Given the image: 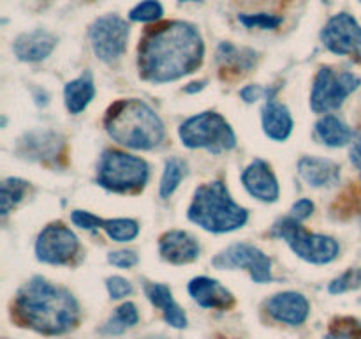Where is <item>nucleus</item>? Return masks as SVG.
I'll list each match as a JSON object with an SVG mask.
<instances>
[{"instance_id": "f257e3e1", "label": "nucleus", "mask_w": 361, "mask_h": 339, "mask_svg": "<svg viewBox=\"0 0 361 339\" xmlns=\"http://www.w3.org/2000/svg\"><path fill=\"white\" fill-rule=\"evenodd\" d=\"M204 44L187 21H168L143 37L137 55L140 74L152 83H168L194 73L201 66Z\"/></svg>"}, {"instance_id": "f03ea898", "label": "nucleus", "mask_w": 361, "mask_h": 339, "mask_svg": "<svg viewBox=\"0 0 361 339\" xmlns=\"http://www.w3.org/2000/svg\"><path fill=\"white\" fill-rule=\"evenodd\" d=\"M14 318L23 327L48 335L63 334L76 327L80 306L73 293L42 278H32L14 300Z\"/></svg>"}, {"instance_id": "7ed1b4c3", "label": "nucleus", "mask_w": 361, "mask_h": 339, "mask_svg": "<svg viewBox=\"0 0 361 339\" xmlns=\"http://www.w3.org/2000/svg\"><path fill=\"white\" fill-rule=\"evenodd\" d=\"M104 127L113 141L133 150H152L164 140V124L141 99H123L108 109Z\"/></svg>"}, {"instance_id": "20e7f679", "label": "nucleus", "mask_w": 361, "mask_h": 339, "mask_svg": "<svg viewBox=\"0 0 361 339\" xmlns=\"http://www.w3.org/2000/svg\"><path fill=\"white\" fill-rule=\"evenodd\" d=\"M189 219L212 233H226L242 228L249 212L240 207L222 182H210L197 187L189 207Z\"/></svg>"}, {"instance_id": "39448f33", "label": "nucleus", "mask_w": 361, "mask_h": 339, "mask_svg": "<svg viewBox=\"0 0 361 339\" xmlns=\"http://www.w3.org/2000/svg\"><path fill=\"white\" fill-rule=\"evenodd\" d=\"M274 235L286 240L296 256L314 265L330 263L341 251V246L334 237L309 233L295 218H284L275 222Z\"/></svg>"}, {"instance_id": "423d86ee", "label": "nucleus", "mask_w": 361, "mask_h": 339, "mask_svg": "<svg viewBox=\"0 0 361 339\" xmlns=\"http://www.w3.org/2000/svg\"><path fill=\"white\" fill-rule=\"evenodd\" d=\"M180 140L189 148H207L219 152L231 150L236 145V136L231 126L219 113L204 112L196 117H190L180 126Z\"/></svg>"}, {"instance_id": "0eeeda50", "label": "nucleus", "mask_w": 361, "mask_h": 339, "mask_svg": "<svg viewBox=\"0 0 361 339\" xmlns=\"http://www.w3.org/2000/svg\"><path fill=\"white\" fill-rule=\"evenodd\" d=\"M148 180V165L141 157L118 150H106L97 168V182L108 191L129 193Z\"/></svg>"}, {"instance_id": "6e6552de", "label": "nucleus", "mask_w": 361, "mask_h": 339, "mask_svg": "<svg viewBox=\"0 0 361 339\" xmlns=\"http://www.w3.org/2000/svg\"><path fill=\"white\" fill-rule=\"evenodd\" d=\"M361 85L356 74L348 71H335L331 67H321L316 74L310 95V106L316 113H328L338 109L345 99Z\"/></svg>"}, {"instance_id": "1a4fd4ad", "label": "nucleus", "mask_w": 361, "mask_h": 339, "mask_svg": "<svg viewBox=\"0 0 361 339\" xmlns=\"http://www.w3.org/2000/svg\"><path fill=\"white\" fill-rule=\"evenodd\" d=\"M92 49L95 56L106 64H111L123 55L129 39V25L116 14L97 18L88 30Z\"/></svg>"}, {"instance_id": "9d476101", "label": "nucleus", "mask_w": 361, "mask_h": 339, "mask_svg": "<svg viewBox=\"0 0 361 339\" xmlns=\"http://www.w3.org/2000/svg\"><path fill=\"white\" fill-rule=\"evenodd\" d=\"M212 263L217 268H247L250 278L259 285L271 281L270 256L252 244H233L228 249L221 251Z\"/></svg>"}, {"instance_id": "9b49d317", "label": "nucleus", "mask_w": 361, "mask_h": 339, "mask_svg": "<svg viewBox=\"0 0 361 339\" xmlns=\"http://www.w3.org/2000/svg\"><path fill=\"white\" fill-rule=\"evenodd\" d=\"M78 249H80L78 237L62 222H53L46 226L39 233L37 242H35L37 260L49 265L69 263L76 256Z\"/></svg>"}, {"instance_id": "f8f14e48", "label": "nucleus", "mask_w": 361, "mask_h": 339, "mask_svg": "<svg viewBox=\"0 0 361 339\" xmlns=\"http://www.w3.org/2000/svg\"><path fill=\"white\" fill-rule=\"evenodd\" d=\"M321 41L335 55L361 59V25L349 13H338L321 30Z\"/></svg>"}, {"instance_id": "ddd939ff", "label": "nucleus", "mask_w": 361, "mask_h": 339, "mask_svg": "<svg viewBox=\"0 0 361 339\" xmlns=\"http://www.w3.org/2000/svg\"><path fill=\"white\" fill-rule=\"evenodd\" d=\"M267 311L274 320L286 325H302L310 311L309 300L298 292H282L267 302Z\"/></svg>"}, {"instance_id": "4468645a", "label": "nucleus", "mask_w": 361, "mask_h": 339, "mask_svg": "<svg viewBox=\"0 0 361 339\" xmlns=\"http://www.w3.org/2000/svg\"><path fill=\"white\" fill-rule=\"evenodd\" d=\"M242 182L245 189L249 191L250 196L257 198L267 203H274L279 200V182L277 177L274 175L270 166L261 159L250 162L242 175Z\"/></svg>"}, {"instance_id": "2eb2a0df", "label": "nucleus", "mask_w": 361, "mask_h": 339, "mask_svg": "<svg viewBox=\"0 0 361 339\" xmlns=\"http://www.w3.org/2000/svg\"><path fill=\"white\" fill-rule=\"evenodd\" d=\"M56 46V37L49 32L37 28V30L25 32L18 35L13 42V52L21 62H41L48 59Z\"/></svg>"}, {"instance_id": "dca6fc26", "label": "nucleus", "mask_w": 361, "mask_h": 339, "mask_svg": "<svg viewBox=\"0 0 361 339\" xmlns=\"http://www.w3.org/2000/svg\"><path fill=\"white\" fill-rule=\"evenodd\" d=\"M189 293L201 307H207V309L226 311L235 304L233 293L217 279L207 278V275L194 278L189 282Z\"/></svg>"}, {"instance_id": "f3484780", "label": "nucleus", "mask_w": 361, "mask_h": 339, "mask_svg": "<svg viewBox=\"0 0 361 339\" xmlns=\"http://www.w3.org/2000/svg\"><path fill=\"white\" fill-rule=\"evenodd\" d=\"M159 251H161V256L169 263L183 265L190 263L200 256V244L190 233L173 230L161 237Z\"/></svg>"}, {"instance_id": "a211bd4d", "label": "nucleus", "mask_w": 361, "mask_h": 339, "mask_svg": "<svg viewBox=\"0 0 361 339\" xmlns=\"http://www.w3.org/2000/svg\"><path fill=\"white\" fill-rule=\"evenodd\" d=\"M298 173L309 186L328 187L335 186L341 179V166L331 159L307 155L298 162Z\"/></svg>"}, {"instance_id": "6ab92c4d", "label": "nucleus", "mask_w": 361, "mask_h": 339, "mask_svg": "<svg viewBox=\"0 0 361 339\" xmlns=\"http://www.w3.org/2000/svg\"><path fill=\"white\" fill-rule=\"evenodd\" d=\"M145 293H147L148 300H150L155 307H159V309L162 311L166 323H169L175 328L187 327L185 313H183L182 307L175 302L171 290H169L168 286L161 285V282H148V285H145Z\"/></svg>"}, {"instance_id": "aec40b11", "label": "nucleus", "mask_w": 361, "mask_h": 339, "mask_svg": "<svg viewBox=\"0 0 361 339\" xmlns=\"http://www.w3.org/2000/svg\"><path fill=\"white\" fill-rule=\"evenodd\" d=\"M263 129L268 138L275 141L288 140L293 131V119L288 106L275 99H268L263 106Z\"/></svg>"}, {"instance_id": "412c9836", "label": "nucleus", "mask_w": 361, "mask_h": 339, "mask_svg": "<svg viewBox=\"0 0 361 339\" xmlns=\"http://www.w3.org/2000/svg\"><path fill=\"white\" fill-rule=\"evenodd\" d=\"M95 95V85L94 78L88 71H85L81 76H78L76 80L69 81L63 88V97H66V106L69 109V113L78 115V113L83 112L90 101Z\"/></svg>"}, {"instance_id": "4be33fe9", "label": "nucleus", "mask_w": 361, "mask_h": 339, "mask_svg": "<svg viewBox=\"0 0 361 339\" xmlns=\"http://www.w3.org/2000/svg\"><path fill=\"white\" fill-rule=\"evenodd\" d=\"M60 138L55 133H42V131H32L21 140V154L30 159H49L55 157L60 152Z\"/></svg>"}, {"instance_id": "5701e85b", "label": "nucleus", "mask_w": 361, "mask_h": 339, "mask_svg": "<svg viewBox=\"0 0 361 339\" xmlns=\"http://www.w3.org/2000/svg\"><path fill=\"white\" fill-rule=\"evenodd\" d=\"M316 133L328 147H344L353 140V129L335 115H324L316 124Z\"/></svg>"}, {"instance_id": "b1692460", "label": "nucleus", "mask_w": 361, "mask_h": 339, "mask_svg": "<svg viewBox=\"0 0 361 339\" xmlns=\"http://www.w3.org/2000/svg\"><path fill=\"white\" fill-rule=\"evenodd\" d=\"M217 60L222 71L228 69L231 73H240V71H249L254 66L256 53L250 49L236 48L231 42H221L217 49Z\"/></svg>"}, {"instance_id": "393cba45", "label": "nucleus", "mask_w": 361, "mask_h": 339, "mask_svg": "<svg viewBox=\"0 0 361 339\" xmlns=\"http://www.w3.org/2000/svg\"><path fill=\"white\" fill-rule=\"evenodd\" d=\"M99 228L104 230L108 237L115 242H130L140 233V226L134 219H99Z\"/></svg>"}, {"instance_id": "a878e982", "label": "nucleus", "mask_w": 361, "mask_h": 339, "mask_svg": "<svg viewBox=\"0 0 361 339\" xmlns=\"http://www.w3.org/2000/svg\"><path fill=\"white\" fill-rule=\"evenodd\" d=\"M137 320H140L137 307L134 306L133 302H123L122 306L116 307L113 316L106 321L102 331H104L106 334L111 335L122 334V332H126L129 327H134V325L137 323Z\"/></svg>"}, {"instance_id": "bb28decb", "label": "nucleus", "mask_w": 361, "mask_h": 339, "mask_svg": "<svg viewBox=\"0 0 361 339\" xmlns=\"http://www.w3.org/2000/svg\"><path fill=\"white\" fill-rule=\"evenodd\" d=\"M187 175V162L180 157H171L166 161L164 173L161 179V198H169L176 191Z\"/></svg>"}, {"instance_id": "cd10ccee", "label": "nucleus", "mask_w": 361, "mask_h": 339, "mask_svg": "<svg viewBox=\"0 0 361 339\" xmlns=\"http://www.w3.org/2000/svg\"><path fill=\"white\" fill-rule=\"evenodd\" d=\"M28 184L21 179H7L2 184V194H0V201H2V215H7L14 205H18L23 198L25 191H27Z\"/></svg>"}, {"instance_id": "c85d7f7f", "label": "nucleus", "mask_w": 361, "mask_h": 339, "mask_svg": "<svg viewBox=\"0 0 361 339\" xmlns=\"http://www.w3.org/2000/svg\"><path fill=\"white\" fill-rule=\"evenodd\" d=\"M361 288V267L348 268L344 274L335 278L334 281L328 286V292L331 295H341L345 292H355V290Z\"/></svg>"}, {"instance_id": "c756f323", "label": "nucleus", "mask_w": 361, "mask_h": 339, "mask_svg": "<svg viewBox=\"0 0 361 339\" xmlns=\"http://www.w3.org/2000/svg\"><path fill=\"white\" fill-rule=\"evenodd\" d=\"M162 14H164V9H162V6L157 0H143V2H140L136 7L130 9L129 18L130 21L150 23V21L161 20Z\"/></svg>"}, {"instance_id": "7c9ffc66", "label": "nucleus", "mask_w": 361, "mask_h": 339, "mask_svg": "<svg viewBox=\"0 0 361 339\" xmlns=\"http://www.w3.org/2000/svg\"><path fill=\"white\" fill-rule=\"evenodd\" d=\"M323 339H361V323L355 318H342L331 325Z\"/></svg>"}, {"instance_id": "2f4dec72", "label": "nucleus", "mask_w": 361, "mask_h": 339, "mask_svg": "<svg viewBox=\"0 0 361 339\" xmlns=\"http://www.w3.org/2000/svg\"><path fill=\"white\" fill-rule=\"evenodd\" d=\"M240 23L245 25L247 28H264V30H271L277 28L282 23L281 16H274V14H238Z\"/></svg>"}, {"instance_id": "473e14b6", "label": "nucleus", "mask_w": 361, "mask_h": 339, "mask_svg": "<svg viewBox=\"0 0 361 339\" xmlns=\"http://www.w3.org/2000/svg\"><path fill=\"white\" fill-rule=\"evenodd\" d=\"M275 94H277V88H264L261 85H247L245 88H242L240 95L245 102H256L257 99H275Z\"/></svg>"}, {"instance_id": "72a5a7b5", "label": "nucleus", "mask_w": 361, "mask_h": 339, "mask_svg": "<svg viewBox=\"0 0 361 339\" xmlns=\"http://www.w3.org/2000/svg\"><path fill=\"white\" fill-rule=\"evenodd\" d=\"M106 286H108V292L109 295H111V299L115 300L123 299V297L133 293V285H130L127 279L120 278V275H113V278H109L108 281H106Z\"/></svg>"}, {"instance_id": "f704fd0d", "label": "nucleus", "mask_w": 361, "mask_h": 339, "mask_svg": "<svg viewBox=\"0 0 361 339\" xmlns=\"http://www.w3.org/2000/svg\"><path fill=\"white\" fill-rule=\"evenodd\" d=\"M137 254L134 253V251H111V253L108 254V261L111 265H115V267L118 268H130L134 267V265L137 263Z\"/></svg>"}, {"instance_id": "c9c22d12", "label": "nucleus", "mask_w": 361, "mask_h": 339, "mask_svg": "<svg viewBox=\"0 0 361 339\" xmlns=\"http://www.w3.org/2000/svg\"><path fill=\"white\" fill-rule=\"evenodd\" d=\"M71 219H73L74 225L80 226V228L94 230V228H99V219L101 218L87 210H74L73 215H71Z\"/></svg>"}, {"instance_id": "e433bc0d", "label": "nucleus", "mask_w": 361, "mask_h": 339, "mask_svg": "<svg viewBox=\"0 0 361 339\" xmlns=\"http://www.w3.org/2000/svg\"><path fill=\"white\" fill-rule=\"evenodd\" d=\"M314 212V203L309 198H302V200L296 201L291 208V218H295L296 221H305L312 215Z\"/></svg>"}, {"instance_id": "4c0bfd02", "label": "nucleus", "mask_w": 361, "mask_h": 339, "mask_svg": "<svg viewBox=\"0 0 361 339\" xmlns=\"http://www.w3.org/2000/svg\"><path fill=\"white\" fill-rule=\"evenodd\" d=\"M351 161H353V165H355L356 168L360 170V175H361V138H360L358 141H356L355 147H353Z\"/></svg>"}, {"instance_id": "58836bf2", "label": "nucleus", "mask_w": 361, "mask_h": 339, "mask_svg": "<svg viewBox=\"0 0 361 339\" xmlns=\"http://www.w3.org/2000/svg\"><path fill=\"white\" fill-rule=\"evenodd\" d=\"M204 83H207V81H197V83H192L194 87H187L185 92H189V94H192V92H200L201 88H204Z\"/></svg>"}, {"instance_id": "ea45409f", "label": "nucleus", "mask_w": 361, "mask_h": 339, "mask_svg": "<svg viewBox=\"0 0 361 339\" xmlns=\"http://www.w3.org/2000/svg\"><path fill=\"white\" fill-rule=\"evenodd\" d=\"M180 2H203V0H180Z\"/></svg>"}, {"instance_id": "a19ab883", "label": "nucleus", "mask_w": 361, "mask_h": 339, "mask_svg": "<svg viewBox=\"0 0 361 339\" xmlns=\"http://www.w3.org/2000/svg\"><path fill=\"white\" fill-rule=\"evenodd\" d=\"M360 2H361V0H360Z\"/></svg>"}]
</instances>
